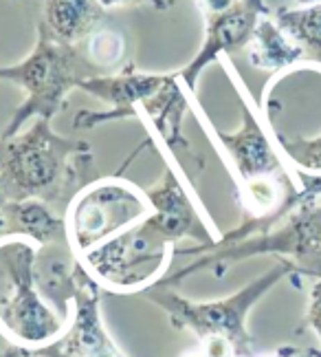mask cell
<instances>
[{"label": "cell", "instance_id": "obj_11", "mask_svg": "<svg viewBox=\"0 0 321 357\" xmlns=\"http://www.w3.org/2000/svg\"><path fill=\"white\" fill-rule=\"evenodd\" d=\"M143 190L152 205L150 221L174 245L183 238H189L196 241L198 247H205L214 245L220 238L214 227L207 225V221L201 216L198 205L189 199L183 181H180L178 174L170 166H165L157 183Z\"/></svg>", "mask_w": 321, "mask_h": 357}, {"label": "cell", "instance_id": "obj_28", "mask_svg": "<svg viewBox=\"0 0 321 357\" xmlns=\"http://www.w3.org/2000/svg\"><path fill=\"white\" fill-rule=\"evenodd\" d=\"M0 153H3V139H0Z\"/></svg>", "mask_w": 321, "mask_h": 357}, {"label": "cell", "instance_id": "obj_15", "mask_svg": "<svg viewBox=\"0 0 321 357\" xmlns=\"http://www.w3.org/2000/svg\"><path fill=\"white\" fill-rule=\"evenodd\" d=\"M3 212L7 218V236H22L36 245L71 243L66 231V218L53 205L45 201H18L5 203Z\"/></svg>", "mask_w": 321, "mask_h": 357}, {"label": "cell", "instance_id": "obj_22", "mask_svg": "<svg viewBox=\"0 0 321 357\" xmlns=\"http://www.w3.org/2000/svg\"><path fill=\"white\" fill-rule=\"evenodd\" d=\"M104 9H117V7H136V5H148L155 7L157 11H167L174 0H100Z\"/></svg>", "mask_w": 321, "mask_h": 357}, {"label": "cell", "instance_id": "obj_5", "mask_svg": "<svg viewBox=\"0 0 321 357\" xmlns=\"http://www.w3.org/2000/svg\"><path fill=\"white\" fill-rule=\"evenodd\" d=\"M36 247L22 236L0 238V333L20 349L49 344L68 324L36 287Z\"/></svg>", "mask_w": 321, "mask_h": 357}, {"label": "cell", "instance_id": "obj_26", "mask_svg": "<svg viewBox=\"0 0 321 357\" xmlns=\"http://www.w3.org/2000/svg\"><path fill=\"white\" fill-rule=\"evenodd\" d=\"M7 236V218H5V212H3V205H0V238Z\"/></svg>", "mask_w": 321, "mask_h": 357}, {"label": "cell", "instance_id": "obj_9", "mask_svg": "<svg viewBox=\"0 0 321 357\" xmlns=\"http://www.w3.org/2000/svg\"><path fill=\"white\" fill-rule=\"evenodd\" d=\"M167 77L170 73H143L128 64L119 73H104L81 79L77 89L106 102L108 108L106 111H77L73 117V126L77 130H91L102 126V123L139 117L141 106L163 89Z\"/></svg>", "mask_w": 321, "mask_h": 357}, {"label": "cell", "instance_id": "obj_7", "mask_svg": "<svg viewBox=\"0 0 321 357\" xmlns=\"http://www.w3.org/2000/svg\"><path fill=\"white\" fill-rule=\"evenodd\" d=\"M152 205L143 188L119 174L95 178L84 185L64 212L68 241L81 258L108 238L150 216Z\"/></svg>", "mask_w": 321, "mask_h": 357}, {"label": "cell", "instance_id": "obj_27", "mask_svg": "<svg viewBox=\"0 0 321 357\" xmlns=\"http://www.w3.org/2000/svg\"><path fill=\"white\" fill-rule=\"evenodd\" d=\"M0 357H11V355H9V353L5 351V353H3V355H0Z\"/></svg>", "mask_w": 321, "mask_h": 357}, {"label": "cell", "instance_id": "obj_4", "mask_svg": "<svg viewBox=\"0 0 321 357\" xmlns=\"http://www.w3.org/2000/svg\"><path fill=\"white\" fill-rule=\"evenodd\" d=\"M93 75L104 73L91 64L79 45L60 43L38 22V40L29 56L18 64H0V82H9L24 91L22 104L13 111L0 139L16 137L31 119L51 121L64 106L68 93Z\"/></svg>", "mask_w": 321, "mask_h": 357}, {"label": "cell", "instance_id": "obj_18", "mask_svg": "<svg viewBox=\"0 0 321 357\" xmlns=\"http://www.w3.org/2000/svg\"><path fill=\"white\" fill-rule=\"evenodd\" d=\"M271 132L282 157L292 170L321 174V132L317 137H288L273 128Z\"/></svg>", "mask_w": 321, "mask_h": 357}, {"label": "cell", "instance_id": "obj_14", "mask_svg": "<svg viewBox=\"0 0 321 357\" xmlns=\"http://www.w3.org/2000/svg\"><path fill=\"white\" fill-rule=\"evenodd\" d=\"M106 11L100 0H45L40 22L60 43L81 45L104 26Z\"/></svg>", "mask_w": 321, "mask_h": 357}, {"label": "cell", "instance_id": "obj_19", "mask_svg": "<svg viewBox=\"0 0 321 357\" xmlns=\"http://www.w3.org/2000/svg\"><path fill=\"white\" fill-rule=\"evenodd\" d=\"M79 47L86 53L91 64L100 68L102 73L113 71L115 66L121 64L125 56L123 36L115 29H108V26H100L97 31H93Z\"/></svg>", "mask_w": 321, "mask_h": 357}, {"label": "cell", "instance_id": "obj_1", "mask_svg": "<svg viewBox=\"0 0 321 357\" xmlns=\"http://www.w3.org/2000/svg\"><path fill=\"white\" fill-rule=\"evenodd\" d=\"M93 150L84 139H68L36 119L24 135L3 139L0 153V205L45 201L66 212L77 192L95 181Z\"/></svg>", "mask_w": 321, "mask_h": 357}, {"label": "cell", "instance_id": "obj_24", "mask_svg": "<svg viewBox=\"0 0 321 357\" xmlns=\"http://www.w3.org/2000/svg\"><path fill=\"white\" fill-rule=\"evenodd\" d=\"M235 3H238V0H194V5H196V9L201 11V16H209V13L229 9Z\"/></svg>", "mask_w": 321, "mask_h": 357}, {"label": "cell", "instance_id": "obj_10", "mask_svg": "<svg viewBox=\"0 0 321 357\" xmlns=\"http://www.w3.org/2000/svg\"><path fill=\"white\" fill-rule=\"evenodd\" d=\"M269 13L273 11L264 0H238L229 9L203 16L205 20L203 45L196 56L191 58V62L178 71L183 84L189 91H196L198 77L203 75L205 68L220 60L222 56H229V53L244 49L251 43V38H253L258 22L264 16H269Z\"/></svg>", "mask_w": 321, "mask_h": 357}, {"label": "cell", "instance_id": "obj_13", "mask_svg": "<svg viewBox=\"0 0 321 357\" xmlns=\"http://www.w3.org/2000/svg\"><path fill=\"white\" fill-rule=\"evenodd\" d=\"M246 58L253 68L269 71L275 75L269 82V86L277 77H282L288 71L306 68L304 51L299 49V45L295 43V40H292L282 26L277 24L273 13L264 16L258 22L253 38H251V43L246 45Z\"/></svg>", "mask_w": 321, "mask_h": 357}, {"label": "cell", "instance_id": "obj_2", "mask_svg": "<svg viewBox=\"0 0 321 357\" xmlns=\"http://www.w3.org/2000/svg\"><path fill=\"white\" fill-rule=\"evenodd\" d=\"M288 276H295L292 265L277 258L267 273L220 300L196 302L180 296L176 287L159 282L143 289L141 296L167 313L176 331H189L198 340L201 357H251L256 355V340L246 326L249 313L277 282Z\"/></svg>", "mask_w": 321, "mask_h": 357}, {"label": "cell", "instance_id": "obj_3", "mask_svg": "<svg viewBox=\"0 0 321 357\" xmlns=\"http://www.w3.org/2000/svg\"><path fill=\"white\" fill-rule=\"evenodd\" d=\"M174 256H198L194 263L167 273L159 280L165 287H178L198 271H212L216 278L225 276L233 265L256 256H275L288 260L295 276L321 280V197L299 201L288 214L267 231L238 243H214L205 247H183Z\"/></svg>", "mask_w": 321, "mask_h": 357}, {"label": "cell", "instance_id": "obj_6", "mask_svg": "<svg viewBox=\"0 0 321 357\" xmlns=\"http://www.w3.org/2000/svg\"><path fill=\"white\" fill-rule=\"evenodd\" d=\"M174 258V243L146 216L81 256V265L113 294H141L163 278Z\"/></svg>", "mask_w": 321, "mask_h": 357}, {"label": "cell", "instance_id": "obj_12", "mask_svg": "<svg viewBox=\"0 0 321 357\" xmlns=\"http://www.w3.org/2000/svg\"><path fill=\"white\" fill-rule=\"evenodd\" d=\"M81 260L71 243H49L36 247L33 278L40 296L60 315L71 320L77 294V273Z\"/></svg>", "mask_w": 321, "mask_h": 357}, {"label": "cell", "instance_id": "obj_17", "mask_svg": "<svg viewBox=\"0 0 321 357\" xmlns=\"http://www.w3.org/2000/svg\"><path fill=\"white\" fill-rule=\"evenodd\" d=\"M273 18L304 51L306 68H315L321 73V3L306 7H277Z\"/></svg>", "mask_w": 321, "mask_h": 357}, {"label": "cell", "instance_id": "obj_8", "mask_svg": "<svg viewBox=\"0 0 321 357\" xmlns=\"http://www.w3.org/2000/svg\"><path fill=\"white\" fill-rule=\"evenodd\" d=\"M11 357H125L110 337L102 318V287L86 267H79L73 313L64 333L45 347H9Z\"/></svg>", "mask_w": 321, "mask_h": 357}, {"label": "cell", "instance_id": "obj_23", "mask_svg": "<svg viewBox=\"0 0 321 357\" xmlns=\"http://www.w3.org/2000/svg\"><path fill=\"white\" fill-rule=\"evenodd\" d=\"M251 357H321L317 349H297V347H282L269 355H251Z\"/></svg>", "mask_w": 321, "mask_h": 357}, {"label": "cell", "instance_id": "obj_20", "mask_svg": "<svg viewBox=\"0 0 321 357\" xmlns=\"http://www.w3.org/2000/svg\"><path fill=\"white\" fill-rule=\"evenodd\" d=\"M304 324L311 326L321 342V280H315V284L311 287V298H308V309H306L304 315Z\"/></svg>", "mask_w": 321, "mask_h": 357}, {"label": "cell", "instance_id": "obj_16", "mask_svg": "<svg viewBox=\"0 0 321 357\" xmlns=\"http://www.w3.org/2000/svg\"><path fill=\"white\" fill-rule=\"evenodd\" d=\"M180 84H183L180 73H170L163 89L141 106V113L150 119L155 132H159V139L172 153L189 150V144L183 137V115L187 111V98Z\"/></svg>", "mask_w": 321, "mask_h": 357}, {"label": "cell", "instance_id": "obj_21", "mask_svg": "<svg viewBox=\"0 0 321 357\" xmlns=\"http://www.w3.org/2000/svg\"><path fill=\"white\" fill-rule=\"evenodd\" d=\"M295 174H297V183H299L297 203L321 197V174H308V172H297V170H295Z\"/></svg>", "mask_w": 321, "mask_h": 357}, {"label": "cell", "instance_id": "obj_25", "mask_svg": "<svg viewBox=\"0 0 321 357\" xmlns=\"http://www.w3.org/2000/svg\"><path fill=\"white\" fill-rule=\"evenodd\" d=\"M321 0H277L280 7H306V5H317Z\"/></svg>", "mask_w": 321, "mask_h": 357}]
</instances>
